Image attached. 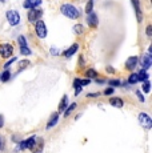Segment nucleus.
Returning <instances> with one entry per match:
<instances>
[{
    "label": "nucleus",
    "mask_w": 152,
    "mask_h": 153,
    "mask_svg": "<svg viewBox=\"0 0 152 153\" xmlns=\"http://www.w3.org/2000/svg\"><path fill=\"white\" fill-rule=\"evenodd\" d=\"M60 11L64 16L69 17V19H77V17H80L79 10L76 7H74L72 4H63L60 8Z\"/></svg>",
    "instance_id": "1"
},
{
    "label": "nucleus",
    "mask_w": 152,
    "mask_h": 153,
    "mask_svg": "<svg viewBox=\"0 0 152 153\" xmlns=\"http://www.w3.org/2000/svg\"><path fill=\"white\" fill-rule=\"evenodd\" d=\"M5 16H7V20L11 25H17L20 23V15L15 10H10Z\"/></svg>",
    "instance_id": "2"
},
{
    "label": "nucleus",
    "mask_w": 152,
    "mask_h": 153,
    "mask_svg": "<svg viewBox=\"0 0 152 153\" xmlns=\"http://www.w3.org/2000/svg\"><path fill=\"white\" fill-rule=\"evenodd\" d=\"M35 31H36L37 36L40 39H44L47 36V27H45V23L42 22V20H37L36 24H35Z\"/></svg>",
    "instance_id": "3"
},
{
    "label": "nucleus",
    "mask_w": 152,
    "mask_h": 153,
    "mask_svg": "<svg viewBox=\"0 0 152 153\" xmlns=\"http://www.w3.org/2000/svg\"><path fill=\"white\" fill-rule=\"evenodd\" d=\"M42 16H43V11L39 10V8H32V10H30V12H28V20L31 23L37 22Z\"/></svg>",
    "instance_id": "4"
},
{
    "label": "nucleus",
    "mask_w": 152,
    "mask_h": 153,
    "mask_svg": "<svg viewBox=\"0 0 152 153\" xmlns=\"http://www.w3.org/2000/svg\"><path fill=\"white\" fill-rule=\"evenodd\" d=\"M43 144H44L43 139H40V137H35V141L31 145L30 149L32 151V153H42L43 152Z\"/></svg>",
    "instance_id": "5"
},
{
    "label": "nucleus",
    "mask_w": 152,
    "mask_h": 153,
    "mask_svg": "<svg viewBox=\"0 0 152 153\" xmlns=\"http://www.w3.org/2000/svg\"><path fill=\"white\" fill-rule=\"evenodd\" d=\"M139 121L145 129H151L152 128V120H151V117L148 116L147 113H140L139 114Z\"/></svg>",
    "instance_id": "6"
},
{
    "label": "nucleus",
    "mask_w": 152,
    "mask_h": 153,
    "mask_svg": "<svg viewBox=\"0 0 152 153\" xmlns=\"http://www.w3.org/2000/svg\"><path fill=\"white\" fill-rule=\"evenodd\" d=\"M12 53H13V48L11 44H1V45H0V55L4 59L12 56Z\"/></svg>",
    "instance_id": "7"
},
{
    "label": "nucleus",
    "mask_w": 152,
    "mask_h": 153,
    "mask_svg": "<svg viewBox=\"0 0 152 153\" xmlns=\"http://www.w3.org/2000/svg\"><path fill=\"white\" fill-rule=\"evenodd\" d=\"M140 64H142V67H143V69H148L151 67V64H152V56L151 53H145L144 56L142 57V60H140Z\"/></svg>",
    "instance_id": "8"
},
{
    "label": "nucleus",
    "mask_w": 152,
    "mask_h": 153,
    "mask_svg": "<svg viewBox=\"0 0 152 153\" xmlns=\"http://www.w3.org/2000/svg\"><path fill=\"white\" fill-rule=\"evenodd\" d=\"M132 3H133V7H135V12H136L137 22L142 23L143 15H142V10H140V3H139V0H132Z\"/></svg>",
    "instance_id": "9"
},
{
    "label": "nucleus",
    "mask_w": 152,
    "mask_h": 153,
    "mask_svg": "<svg viewBox=\"0 0 152 153\" xmlns=\"http://www.w3.org/2000/svg\"><path fill=\"white\" fill-rule=\"evenodd\" d=\"M42 4V0H25L24 1V8L32 10V8H36L37 5Z\"/></svg>",
    "instance_id": "10"
},
{
    "label": "nucleus",
    "mask_w": 152,
    "mask_h": 153,
    "mask_svg": "<svg viewBox=\"0 0 152 153\" xmlns=\"http://www.w3.org/2000/svg\"><path fill=\"white\" fill-rule=\"evenodd\" d=\"M87 23H88L89 27L95 28L98 25V16H96V13H93V12L89 13L88 17H87Z\"/></svg>",
    "instance_id": "11"
},
{
    "label": "nucleus",
    "mask_w": 152,
    "mask_h": 153,
    "mask_svg": "<svg viewBox=\"0 0 152 153\" xmlns=\"http://www.w3.org/2000/svg\"><path fill=\"white\" fill-rule=\"evenodd\" d=\"M137 61H139V60H137L136 56H132V57H130V59L127 60V63H125V68H127L128 71H132V69L136 67Z\"/></svg>",
    "instance_id": "12"
},
{
    "label": "nucleus",
    "mask_w": 152,
    "mask_h": 153,
    "mask_svg": "<svg viewBox=\"0 0 152 153\" xmlns=\"http://www.w3.org/2000/svg\"><path fill=\"white\" fill-rule=\"evenodd\" d=\"M34 141H35V136H32V137H30V139L22 141V143L19 144L20 149H28V148H31V145L34 144Z\"/></svg>",
    "instance_id": "13"
},
{
    "label": "nucleus",
    "mask_w": 152,
    "mask_h": 153,
    "mask_svg": "<svg viewBox=\"0 0 152 153\" xmlns=\"http://www.w3.org/2000/svg\"><path fill=\"white\" fill-rule=\"evenodd\" d=\"M110 104L115 108H121L124 102H123V100L120 97H112V99H110Z\"/></svg>",
    "instance_id": "14"
},
{
    "label": "nucleus",
    "mask_w": 152,
    "mask_h": 153,
    "mask_svg": "<svg viewBox=\"0 0 152 153\" xmlns=\"http://www.w3.org/2000/svg\"><path fill=\"white\" fill-rule=\"evenodd\" d=\"M77 49H79V45L77 44H74V45H71L66 52H64V56H66V57H71V56L77 51Z\"/></svg>",
    "instance_id": "15"
},
{
    "label": "nucleus",
    "mask_w": 152,
    "mask_h": 153,
    "mask_svg": "<svg viewBox=\"0 0 152 153\" xmlns=\"http://www.w3.org/2000/svg\"><path fill=\"white\" fill-rule=\"evenodd\" d=\"M59 121V113H55L54 116L51 117V119H49V121H48V124H47V128H52V126L54 125H56V123Z\"/></svg>",
    "instance_id": "16"
},
{
    "label": "nucleus",
    "mask_w": 152,
    "mask_h": 153,
    "mask_svg": "<svg viewBox=\"0 0 152 153\" xmlns=\"http://www.w3.org/2000/svg\"><path fill=\"white\" fill-rule=\"evenodd\" d=\"M10 77H11V72L7 69V71H4V72L1 73V76H0V80H1L3 83H5V81L10 80Z\"/></svg>",
    "instance_id": "17"
},
{
    "label": "nucleus",
    "mask_w": 152,
    "mask_h": 153,
    "mask_svg": "<svg viewBox=\"0 0 152 153\" xmlns=\"http://www.w3.org/2000/svg\"><path fill=\"white\" fill-rule=\"evenodd\" d=\"M68 97H67V95H64L63 96V99H61V102H60V107H59V111H64L66 109V107H67V104H68Z\"/></svg>",
    "instance_id": "18"
},
{
    "label": "nucleus",
    "mask_w": 152,
    "mask_h": 153,
    "mask_svg": "<svg viewBox=\"0 0 152 153\" xmlns=\"http://www.w3.org/2000/svg\"><path fill=\"white\" fill-rule=\"evenodd\" d=\"M137 77H139V81H145V80H148V75L145 73L144 69L140 71V72L137 73Z\"/></svg>",
    "instance_id": "19"
},
{
    "label": "nucleus",
    "mask_w": 152,
    "mask_h": 153,
    "mask_svg": "<svg viewBox=\"0 0 152 153\" xmlns=\"http://www.w3.org/2000/svg\"><path fill=\"white\" fill-rule=\"evenodd\" d=\"M128 83H130V84H136V83H139V77H137V73H132V75L128 77Z\"/></svg>",
    "instance_id": "20"
},
{
    "label": "nucleus",
    "mask_w": 152,
    "mask_h": 153,
    "mask_svg": "<svg viewBox=\"0 0 152 153\" xmlns=\"http://www.w3.org/2000/svg\"><path fill=\"white\" fill-rule=\"evenodd\" d=\"M20 52H22V55H23V56H28V55H31V53H32L31 49L28 48V47H20Z\"/></svg>",
    "instance_id": "21"
},
{
    "label": "nucleus",
    "mask_w": 152,
    "mask_h": 153,
    "mask_svg": "<svg viewBox=\"0 0 152 153\" xmlns=\"http://www.w3.org/2000/svg\"><path fill=\"white\" fill-rule=\"evenodd\" d=\"M86 75H87L88 79H91V77H96V76H98V72H96L95 69H88L86 72Z\"/></svg>",
    "instance_id": "22"
},
{
    "label": "nucleus",
    "mask_w": 152,
    "mask_h": 153,
    "mask_svg": "<svg viewBox=\"0 0 152 153\" xmlns=\"http://www.w3.org/2000/svg\"><path fill=\"white\" fill-rule=\"evenodd\" d=\"M75 108H76V104L74 102V104H71V105H69V107L66 109V113H64V116H66V117H67V116H69V114H71V112L74 111Z\"/></svg>",
    "instance_id": "23"
},
{
    "label": "nucleus",
    "mask_w": 152,
    "mask_h": 153,
    "mask_svg": "<svg viewBox=\"0 0 152 153\" xmlns=\"http://www.w3.org/2000/svg\"><path fill=\"white\" fill-rule=\"evenodd\" d=\"M74 31H75V33L81 35V33H83V31H84V29H83V25H81V24L75 25V27H74Z\"/></svg>",
    "instance_id": "24"
},
{
    "label": "nucleus",
    "mask_w": 152,
    "mask_h": 153,
    "mask_svg": "<svg viewBox=\"0 0 152 153\" xmlns=\"http://www.w3.org/2000/svg\"><path fill=\"white\" fill-rule=\"evenodd\" d=\"M150 88H151V83L148 80H145L144 84H143V91H144L145 93H148V92H150Z\"/></svg>",
    "instance_id": "25"
},
{
    "label": "nucleus",
    "mask_w": 152,
    "mask_h": 153,
    "mask_svg": "<svg viewBox=\"0 0 152 153\" xmlns=\"http://www.w3.org/2000/svg\"><path fill=\"white\" fill-rule=\"evenodd\" d=\"M92 7H93V0H89V1L87 3L86 12H87V13H91V12H92Z\"/></svg>",
    "instance_id": "26"
},
{
    "label": "nucleus",
    "mask_w": 152,
    "mask_h": 153,
    "mask_svg": "<svg viewBox=\"0 0 152 153\" xmlns=\"http://www.w3.org/2000/svg\"><path fill=\"white\" fill-rule=\"evenodd\" d=\"M17 42H19L20 47H27V40H25V37H24V36H19Z\"/></svg>",
    "instance_id": "27"
},
{
    "label": "nucleus",
    "mask_w": 152,
    "mask_h": 153,
    "mask_svg": "<svg viewBox=\"0 0 152 153\" xmlns=\"http://www.w3.org/2000/svg\"><path fill=\"white\" fill-rule=\"evenodd\" d=\"M108 83H110L111 87H119V85H121V83L119 80H110Z\"/></svg>",
    "instance_id": "28"
},
{
    "label": "nucleus",
    "mask_w": 152,
    "mask_h": 153,
    "mask_svg": "<svg viewBox=\"0 0 152 153\" xmlns=\"http://www.w3.org/2000/svg\"><path fill=\"white\" fill-rule=\"evenodd\" d=\"M28 64H30V61H28V60H24V61H22V63L19 64V69H22V68H25V67H27Z\"/></svg>",
    "instance_id": "29"
},
{
    "label": "nucleus",
    "mask_w": 152,
    "mask_h": 153,
    "mask_svg": "<svg viewBox=\"0 0 152 153\" xmlns=\"http://www.w3.org/2000/svg\"><path fill=\"white\" fill-rule=\"evenodd\" d=\"M112 93H113V88L112 87L107 88V89L104 91V95H106V96H110V95H112Z\"/></svg>",
    "instance_id": "30"
},
{
    "label": "nucleus",
    "mask_w": 152,
    "mask_h": 153,
    "mask_svg": "<svg viewBox=\"0 0 152 153\" xmlns=\"http://www.w3.org/2000/svg\"><path fill=\"white\" fill-rule=\"evenodd\" d=\"M74 87H75V88L81 87V80H80V79H75V81H74Z\"/></svg>",
    "instance_id": "31"
},
{
    "label": "nucleus",
    "mask_w": 152,
    "mask_h": 153,
    "mask_svg": "<svg viewBox=\"0 0 152 153\" xmlns=\"http://www.w3.org/2000/svg\"><path fill=\"white\" fill-rule=\"evenodd\" d=\"M145 32H147V36H148V37L152 36V27H151V25H148V27H147V31H145Z\"/></svg>",
    "instance_id": "32"
},
{
    "label": "nucleus",
    "mask_w": 152,
    "mask_h": 153,
    "mask_svg": "<svg viewBox=\"0 0 152 153\" xmlns=\"http://www.w3.org/2000/svg\"><path fill=\"white\" fill-rule=\"evenodd\" d=\"M136 95H137V97H139V100L142 102H144V97H143V95L140 93V91H136Z\"/></svg>",
    "instance_id": "33"
},
{
    "label": "nucleus",
    "mask_w": 152,
    "mask_h": 153,
    "mask_svg": "<svg viewBox=\"0 0 152 153\" xmlns=\"http://www.w3.org/2000/svg\"><path fill=\"white\" fill-rule=\"evenodd\" d=\"M15 60H17V59H16V57L11 59V60H10V61H8V63H7V64H5V68H8V67H10V65H11V64H12V63H13V61H15Z\"/></svg>",
    "instance_id": "34"
},
{
    "label": "nucleus",
    "mask_w": 152,
    "mask_h": 153,
    "mask_svg": "<svg viewBox=\"0 0 152 153\" xmlns=\"http://www.w3.org/2000/svg\"><path fill=\"white\" fill-rule=\"evenodd\" d=\"M91 81H89V79H86V80H81V85H88Z\"/></svg>",
    "instance_id": "35"
},
{
    "label": "nucleus",
    "mask_w": 152,
    "mask_h": 153,
    "mask_svg": "<svg viewBox=\"0 0 152 153\" xmlns=\"http://www.w3.org/2000/svg\"><path fill=\"white\" fill-rule=\"evenodd\" d=\"M3 125H4V117L0 114V128H3Z\"/></svg>",
    "instance_id": "36"
},
{
    "label": "nucleus",
    "mask_w": 152,
    "mask_h": 153,
    "mask_svg": "<svg viewBox=\"0 0 152 153\" xmlns=\"http://www.w3.org/2000/svg\"><path fill=\"white\" fill-rule=\"evenodd\" d=\"M51 53H52V55H57L59 52H57V49H56V48H51Z\"/></svg>",
    "instance_id": "37"
},
{
    "label": "nucleus",
    "mask_w": 152,
    "mask_h": 153,
    "mask_svg": "<svg viewBox=\"0 0 152 153\" xmlns=\"http://www.w3.org/2000/svg\"><path fill=\"white\" fill-rule=\"evenodd\" d=\"M75 89H76L75 95H76V96H77V95H79V93H80V92H81V87H79V88H75Z\"/></svg>",
    "instance_id": "38"
},
{
    "label": "nucleus",
    "mask_w": 152,
    "mask_h": 153,
    "mask_svg": "<svg viewBox=\"0 0 152 153\" xmlns=\"http://www.w3.org/2000/svg\"><path fill=\"white\" fill-rule=\"evenodd\" d=\"M3 145H4V140H3L1 137H0V149L3 148Z\"/></svg>",
    "instance_id": "39"
},
{
    "label": "nucleus",
    "mask_w": 152,
    "mask_h": 153,
    "mask_svg": "<svg viewBox=\"0 0 152 153\" xmlns=\"http://www.w3.org/2000/svg\"><path fill=\"white\" fill-rule=\"evenodd\" d=\"M89 97H96V96H99V93H91V95H88Z\"/></svg>",
    "instance_id": "40"
},
{
    "label": "nucleus",
    "mask_w": 152,
    "mask_h": 153,
    "mask_svg": "<svg viewBox=\"0 0 152 153\" xmlns=\"http://www.w3.org/2000/svg\"><path fill=\"white\" fill-rule=\"evenodd\" d=\"M0 1H3V3H4V1H5V0H0Z\"/></svg>",
    "instance_id": "41"
}]
</instances>
